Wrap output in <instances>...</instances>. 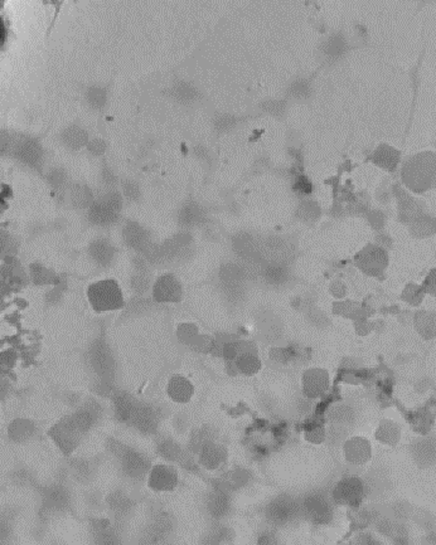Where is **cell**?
Listing matches in <instances>:
<instances>
[{"mask_svg": "<svg viewBox=\"0 0 436 545\" xmlns=\"http://www.w3.org/2000/svg\"><path fill=\"white\" fill-rule=\"evenodd\" d=\"M357 262H358L357 265L363 271L371 273V275H377L386 268L388 257H387L386 252L383 251L381 247L368 246L359 253Z\"/></svg>", "mask_w": 436, "mask_h": 545, "instance_id": "3", "label": "cell"}, {"mask_svg": "<svg viewBox=\"0 0 436 545\" xmlns=\"http://www.w3.org/2000/svg\"><path fill=\"white\" fill-rule=\"evenodd\" d=\"M192 393H193V388L190 385V382L185 380L184 378L176 377L170 380L169 396L176 402H181V403L188 402Z\"/></svg>", "mask_w": 436, "mask_h": 545, "instance_id": "9", "label": "cell"}, {"mask_svg": "<svg viewBox=\"0 0 436 545\" xmlns=\"http://www.w3.org/2000/svg\"><path fill=\"white\" fill-rule=\"evenodd\" d=\"M179 294H181L179 287L176 285V281L170 277H163L154 288V295L156 296V299H159L161 295H164L162 301H176L179 299L178 297Z\"/></svg>", "mask_w": 436, "mask_h": 545, "instance_id": "10", "label": "cell"}, {"mask_svg": "<svg viewBox=\"0 0 436 545\" xmlns=\"http://www.w3.org/2000/svg\"><path fill=\"white\" fill-rule=\"evenodd\" d=\"M336 495L347 504L357 503L362 495L361 483L354 479L345 480V483L338 485Z\"/></svg>", "mask_w": 436, "mask_h": 545, "instance_id": "8", "label": "cell"}, {"mask_svg": "<svg viewBox=\"0 0 436 545\" xmlns=\"http://www.w3.org/2000/svg\"><path fill=\"white\" fill-rule=\"evenodd\" d=\"M374 161H376L377 165H380L381 168H385L392 172L399 165L400 153L394 147L382 145L374 153Z\"/></svg>", "mask_w": 436, "mask_h": 545, "instance_id": "7", "label": "cell"}, {"mask_svg": "<svg viewBox=\"0 0 436 545\" xmlns=\"http://www.w3.org/2000/svg\"><path fill=\"white\" fill-rule=\"evenodd\" d=\"M424 296H425V291H424L422 286H417L414 284L408 285L402 293V299L408 302V305H412V306L420 305Z\"/></svg>", "mask_w": 436, "mask_h": 545, "instance_id": "11", "label": "cell"}, {"mask_svg": "<svg viewBox=\"0 0 436 545\" xmlns=\"http://www.w3.org/2000/svg\"><path fill=\"white\" fill-rule=\"evenodd\" d=\"M422 288H424L425 294H429L436 297V268L431 270L429 275L426 276Z\"/></svg>", "mask_w": 436, "mask_h": 545, "instance_id": "12", "label": "cell"}, {"mask_svg": "<svg viewBox=\"0 0 436 545\" xmlns=\"http://www.w3.org/2000/svg\"><path fill=\"white\" fill-rule=\"evenodd\" d=\"M415 328L417 333L426 340L436 338V313L421 311L415 316Z\"/></svg>", "mask_w": 436, "mask_h": 545, "instance_id": "6", "label": "cell"}, {"mask_svg": "<svg viewBox=\"0 0 436 545\" xmlns=\"http://www.w3.org/2000/svg\"><path fill=\"white\" fill-rule=\"evenodd\" d=\"M304 391L310 398H318L323 396L329 388V377L327 371L322 369H311L305 373L302 379Z\"/></svg>", "mask_w": 436, "mask_h": 545, "instance_id": "4", "label": "cell"}, {"mask_svg": "<svg viewBox=\"0 0 436 545\" xmlns=\"http://www.w3.org/2000/svg\"><path fill=\"white\" fill-rule=\"evenodd\" d=\"M89 300L95 311H110L122 308L124 299L118 284L113 280L100 281L89 287Z\"/></svg>", "mask_w": 436, "mask_h": 545, "instance_id": "2", "label": "cell"}, {"mask_svg": "<svg viewBox=\"0 0 436 545\" xmlns=\"http://www.w3.org/2000/svg\"><path fill=\"white\" fill-rule=\"evenodd\" d=\"M402 183L412 193L422 194L436 188V154L424 151L405 161L401 170Z\"/></svg>", "mask_w": 436, "mask_h": 545, "instance_id": "1", "label": "cell"}, {"mask_svg": "<svg viewBox=\"0 0 436 545\" xmlns=\"http://www.w3.org/2000/svg\"><path fill=\"white\" fill-rule=\"evenodd\" d=\"M176 470L167 465H158L152 470L149 486L156 491H170L174 489L176 485Z\"/></svg>", "mask_w": 436, "mask_h": 545, "instance_id": "5", "label": "cell"}]
</instances>
